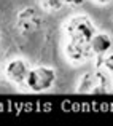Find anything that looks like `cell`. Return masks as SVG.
<instances>
[{"mask_svg": "<svg viewBox=\"0 0 113 126\" xmlns=\"http://www.w3.org/2000/svg\"><path fill=\"white\" fill-rule=\"evenodd\" d=\"M64 31H65V35H67V42L89 43L92 35L96 34V26L89 16L78 15L69 19Z\"/></svg>", "mask_w": 113, "mask_h": 126, "instance_id": "cell-1", "label": "cell"}, {"mask_svg": "<svg viewBox=\"0 0 113 126\" xmlns=\"http://www.w3.org/2000/svg\"><path fill=\"white\" fill-rule=\"evenodd\" d=\"M56 81V72L53 67L48 65H38L29 70L26 86L34 93H43L48 91Z\"/></svg>", "mask_w": 113, "mask_h": 126, "instance_id": "cell-2", "label": "cell"}, {"mask_svg": "<svg viewBox=\"0 0 113 126\" xmlns=\"http://www.w3.org/2000/svg\"><path fill=\"white\" fill-rule=\"evenodd\" d=\"M108 88L107 78L100 72H89V74L83 75L78 85V93H89V94H96V93H105Z\"/></svg>", "mask_w": 113, "mask_h": 126, "instance_id": "cell-3", "label": "cell"}, {"mask_svg": "<svg viewBox=\"0 0 113 126\" xmlns=\"http://www.w3.org/2000/svg\"><path fill=\"white\" fill-rule=\"evenodd\" d=\"M29 64L24 61V59H11L8 64L5 65V75L11 83L14 85H26V80H27L29 75Z\"/></svg>", "mask_w": 113, "mask_h": 126, "instance_id": "cell-4", "label": "cell"}, {"mask_svg": "<svg viewBox=\"0 0 113 126\" xmlns=\"http://www.w3.org/2000/svg\"><path fill=\"white\" fill-rule=\"evenodd\" d=\"M65 56L69 61L72 62H85L89 58H92V49L89 43H73V42H67L65 43Z\"/></svg>", "mask_w": 113, "mask_h": 126, "instance_id": "cell-5", "label": "cell"}, {"mask_svg": "<svg viewBox=\"0 0 113 126\" xmlns=\"http://www.w3.org/2000/svg\"><path fill=\"white\" fill-rule=\"evenodd\" d=\"M18 26L24 32H32L40 27V16L34 8H24L18 15Z\"/></svg>", "mask_w": 113, "mask_h": 126, "instance_id": "cell-6", "label": "cell"}, {"mask_svg": "<svg viewBox=\"0 0 113 126\" xmlns=\"http://www.w3.org/2000/svg\"><path fill=\"white\" fill-rule=\"evenodd\" d=\"M89 45H91V49H92L94 54H105V53H108L112 49L113 38L107 32H97L96 31V34L92 35Z\"/></svg>", "mask_w": 113, "mask_h": 126, "instance_id": "cell-7", "label": "cell"}, {"mask_svg": "<svg viewBox=\"0 0 113 126\" xmlns=\"http://www.w3.org/2000/svg\"><path fill=\"white\" fill-rule=\"evenodd\" d=\"M42 3L43 8L49 10V11H59L67 5H73V6L81 5L83 0H42Z\"/></svg>", "mask_w": 113, "mask_h": 126, "instance_id": "cell-8", "label": "cell"}, {"mask_svg": "<svg viewBox=\"0 0 113 126\" xmlns=\"http://www.w3.org/2000/svg\"><path fill=\"white\" fill-rule=\"evenodd\" d=\"M102 65L105 69H108L110 72H113V53H105L102 54Z\"/></svg>", "mask_w": 113, "mask_h": 126, "instance_id": "cell-9", "label": "cell"}, {"mask_svg": "<svg viewBox=\"0 0 113 126\" xmlns=\"http://www.w3.org/2000/svg\"><path fill=\"white\" fill-rule=\"evenodd\" d=\"M96 3H99V5H108V3H112L113 0H94Z\"/></svg>", "mask_w": 113, "mask_h": 126, "instance_id": "cell-10", "label": "cell"}]
</instances>
